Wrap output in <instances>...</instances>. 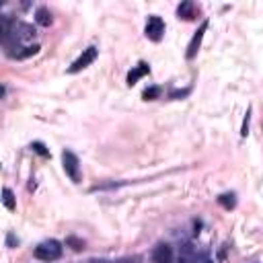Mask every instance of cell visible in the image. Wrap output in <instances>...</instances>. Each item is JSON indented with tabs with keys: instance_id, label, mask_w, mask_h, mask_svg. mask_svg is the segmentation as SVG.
I'll list each match as a JSON object with an SVG mask.
<instances>
[{
	"instance_id": "16",
	"label": "cell",
	"mask_w": 263,
	"mask_h": 263,
	"mask_svg": "<svg viewBox=\"0 0 263 263\" xmlns=\"http://www.w3.org/2000/svg\"><path fill=\"white\" fill-rule=\"evenodd\" d=\"M158 95H161V88H158V87H150V88H146L144 93H142V99L144 101H154V99H158Z\"/></svg>"
},
{
	"instance_id": "7",
	"label": "cell",
	"mask_w": 263,
	"mask_h": 263,
	"mask_svg": "<svg viewBox=\"0 0 263 263\" xmlns=\"http://www.w3.org/2000/svg\"><path fill=\"white\" fill-rule=\"evenodd\" d=\"M177 263H198V251L191 243H185L179 249Z\"/></svg>"
},
{
	"instance_id": "15",
	"label": "cell",
	"mask_w": 263,
	"mask_h": 263,
	"mask_svg": "<svg viewBox=\"0 0 263 263\" xmlns=\"http://www.w3.org/2000/svg\"><path fill=\"white\" fill-rule=\"evenodd\" d=\"M37 52H39V45H37V43H35V45H27L25 50L17 54V58H19V60H27V58H31V56H35Z\"/></svg>"
},
{
	"instance_id": "4",
	"label": "cell",
	"mask_w": 263,
	"mask_h": 263,
	"mask_svg": "<svg viewBox=\"0 0 263 263\" xmlns=\"http://www.w3.org/2000/svg\"><path fill=\"white\" fill-rule=\"evenodd\" d=\"M165 35V21L161 17H150L146 23V37L152 41H161Z\"/></svg>"
},
{
	"instance_id": "5",
	"label": "cell",
	"mask_w": 263,
	"mask_h": 263,
	"mask_svg": "<svg viewBox=\"0 0 263 263\" xmlns=\"http://www.w3.org/2000/svg\"><path fill=\"white\" fill-rule=\"evenodd\" d=\"M205 29H208V21H204L202 25H200V29L196 31V35L191 37V41H189V48H187V54H185V58H187V60H193V58H196V56H198Z\"/></svg>"
},
{
	"instance_id": "21",
	"label": "cell",
	"mask_w": 263,
	"mask_h": 263,
	"mask_svg": "<svg viewBox=\"0 0 263 263\" xmlns=\"http://www.w3.org/2000/svg\"><path fill=\"white\" fill-rule=\"evenodd\" d=\"M99 263H138L136 259H117V261H99Z\"/></svg>"
},
{
	"instance_id": "2",
	"label": "cell",
	"mask_w": 263,
	"mask_h": 263,
	"mask_svg": "<svg viewBox=\"0 0 263 263\" xmlns=\"http://www.w3.org/2000/svg\"><path fill=\"white\" fill-rule=\"evenodd\" d=\"M62 165H64V171L66 175L70 177L74 183H81V163H78V156L70 150H64L62 152Z\"/></svg>"
},
{
	"instance_id": "14",
	"label": "cell",
	"mask_w": 263,
	"mask_h": 263,
	"mask_svg": "<svg viewBox=\"0 0 263 263\" xmlns=\"http://www.w3.org/2000/svg\"><path fill=\"white\" fill-rule=\"evenodd\" d=\"M218 204L222 205L224 210H233L236 205V200H234V193H222V196L218 198Z\"/></svg>"
},
{
	"instance_id": "10",
	"label": "cell",
	"mask_w": 263,
	"mask_h": 263,
	"mask_svg": "<svg viewBox=\"0 0 263 263\" xmlns=\"http://www.w3.org/2000/svg\"><path fill=\"white\" fill-rule=\"evenodd\" d=\"M35 21L39 23L41 27H50L52 25V21H54V17H52V13L45 6H41V8H37V13H35Z\"/></svg>"
},
{
	"instance_id": "1",
	"label": "cell",
	"mask_w": 263,
	"mask_h": 263,
	"mask_svg": "<svg viewBox=\"0 0 263 263\" xmlns=\"http://www.w3.org/2000/svg\"><path fill=\"white\" fill-rule=\"evenodd\" d=\"M33 255H35L39 261H56L62 257V245L58 241H45L41 245L35 247V251H33Z\"/></svg>"
},
{
	"instance_id": "19",
	"label": "cell",
	"mask_w": 263,
	"mask_h": 263,
	"mask_svg": "<svg viewBox=\"0 0 263 263\" xmlns=\"http://www.w3.org/2000/svg\"><path fill=\"white\" fill-rule=\"evenodd\" d=\"M249 121H251V109H247L245 119H243V128H241V136H243V138H247V134H249Z\"/></svg>"
},
{
	"instance_id": "17",
	"label": "cell",
	"mask_w": 263,
	"mask_h": 263,
	"mask_svg": "<svg viewBox=\"0 0 263 263\" xmlns=\"http://www.w3.org/2000/svg\"><path fill=\"white\" fill-rule=\"evenodd\" d=\"M66 245H68V247H72L74 251L85 249V241H81V238H76V236H68V238H66Z\"/></svg>"
},
{
	"instance_id": "8",
	"label": "cell",
	"mask_w": 263,
	"mask_h": 263,
	"mask_svg": "<svg viewBox=\"0 0 263 263\" xmlns=\"http://www.w3.org/2000/svg\"><path fill=\"white\" fill-rule=\"evenodd\" d=\"M198 15V10H196V4L191 2V0H185V2H181L179 8H177V17L183 19V21H193Z\"/></svg>"
},
{
	"instance_id": "11",
	"label": "cell",
	"mask_w": 263,
	"mask_h": 263,
	"mask_svg": "<svg viewBox=\"0 0 263 263\" xmlns=\"http://www.w3.org/2000/svg\"><path fill=\"white\" fill-rule=\"evenodd\" d=\"M19 35H17V39L19 41H27V39H33L35 37V29H33L31 25H25V23H23V25H19Z\"/></svg>"
},
{
	"instance_id": "22",
	"label": "cell",
	"mask_w": 263,
	"mask_h": 263,
	"mask_svg": "<svg viewBox=\"0 0 263 263\" xmlns=\"http://www.w3.org/2000/svg\"><path fill=\"white\" fill-rule=\"evenodd\" d=\"M189 93V90L185 88V90H181V93H179V90H175V93H171V97H173V99H177V97H185Z\"/></svg>"
},
{
	"instance_id": "12",
	"label": "cell",
	"mask_w": 263,
	"mask_h": 263,
	"mask_svg": "<svg viewBox=\"0 0 263 263\" xmlns=\"http://www.w3.org/2000/svg\"><path fill=\"white\" fill-rule=\"evenodd\" d=\"M2 202H4V205H6V210H10V212H15L17 210V202H15V193L10 191L8 187H4V191H2Z\"/></svg>"
},
{
	"instance_id": "9",
	"label": "cell",
	"mask_w": 263,
	"mask_h": 263,
	"mask_svg": "<svg viewBox=\"0 0 263 263\" xmlns=\"http://www.w3.org/2000/svg\"><path fill=\"white\" fill-rule=\"evenodd\" d=\"M146 74H148V64H146V62H140V64L136 66L134 70L128 74V85H130V87H132V85H136V83H138L140 78H142V76H146Z\"/></svg>"
},
{
	"instance_id": "20",
	"label": "cell",
	"mask_w": 263,
	"mask_h": 263,
	"mask_svg": "<svg viewBox=\"0 0 263 263\" xmlns=\"http://www.w3.org/2000/svg\"><path fill=\"white\" fill-rule=\"evenodd\" d=\"M6 245H8V247H17V245H19V241L15 238L13 233H8V234H6Z\"/></svg>"
},
{
	"instance_id": "6",
	"label": "cell",
	"mask_w": 263,
	"mask_h": 263,
	"mask_svg": "<svg viewBox=\"0 0 263 263\" xmlns=\"http://www.w3.org/2000/svg\"><path fill=\"white\" fill-rule=\"evenodd\" d=\"M152 263H173V249L171 245H158L152 251Z\"/></svg>"
},
{
	"instance_id": "18",
	"label": "cell",
	"mask_w": 263,
	"mask_h": 263,
	"mask_svg": "<svg viewBox=\"0 0 263 263\" xmlns=\"http://www.w3.org/2000/svg\"><path fill=\"white\" fill-rule=\"evenodd\" d=\"M31 148H33V152H37V154L43 156V158L50 156V150H48V148H45V144H41V142H33Z\"/></svg>"
},
{
	"instance_id": "13",
	"label": "cell",
	"mask_w": 263,
	"mask_h": 263,
	"mask_svg": "<svg viewBox=\"0 0 263 263\" xmlns=\"http://www.w3.org/2000/svg\"><path fill=\"white\" fill-rule=\"evenodd\" d=\"M0 37L4 43H8L10 39V19L8 17H0Z\"/></svg>"
},
{
	"instance_id": "3",
	"label": "cell",
	"mask_w": 263,
	"mask_h": 263,
	"mask_svg": "<svg viewBox=\"0 0 263 263\" xmlns=\"http://www.w3.org/2000/svg\"><path fill=\"white\" fill-rule=\"evenodd\" d=\"M97 60V48H95V45H90V48H87L81 56H78V58L72 62V66L70 68H68V72H70V74H76V72H81V70H85V68L87 66H90V64H93Z\"/></svg>"
}]
</instances>
